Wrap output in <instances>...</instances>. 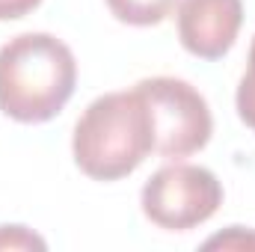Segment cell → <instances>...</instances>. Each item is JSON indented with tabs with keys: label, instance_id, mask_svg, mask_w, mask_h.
<instances>
[{
	"label": "cell",
	"instance_id": "6",
	"mask_svg": "<svg viewBox=\"0 0 255 252\" xmlns=\"http://www.w3.org/2000/svg\"><path fill=\"white\" fill-rule=\"evenodd\" d=\"M178 0H107L116 21L130 27H157L175 12Z\"/></svg>",
	"mask_w": 255,
	"mask_h": 252
},
{
	"label": "cell",
	"instance_id": "3",
	"mask_svg": "<svg viewBox=\"0 0 255 252\" xmlns=\"http://www.w3.org/2000/svg\"><path fill=\"white\" fill-rule=\"evenodd\" d=\"M136 89L151 110L154 151H160L166 160H181L208 145L214 119L199 89L178 77H145L136 83Z\"/></svg>",
	"mask_w": 255,
	"mask_h": 252
},
{
	"label": "cell",
	"instance_id": "4",
	"mask_svg": "<svg viewBox=\"0 0 255 252\" xmlns=\"http://www.w3.org/2000/svg\"><path fill=\"white\" fill-rule=\"evenodd\" d=\"M220 205L223 184L205 166H163L142 187V214L166 232H187L208 223Z\"/></svg>",
	"mask_w": 255,
	"mask_h": 252
},
{
	"label": "cell",
	"instance_id": "2",
	"mask_svg": "<svg viewBox=\"0 0 255 252\" xmlns=\"http://www.w3.org/2000/svg\"><path fill=\"white\" fill-rule=\"evenodd\" d=\"M77 86L71 48L51 33H21L0 48V110L24 125L54 119Z\"/></svg>",
	"mask_w": 255,
	"mask_h": 252
},
{
	"label": "cell",
	"instance_id": "7",
	"mask_svg": "<svg viewBox=\"0 0 255 252\" xmlns=\"http://www.w3.org/2000/svg\"><path fill=\"white\" fill-rule=\"evenodd\" d=\"M235 104H238V116L244 119V125L255 133V39L250 45V65H247V74L241 77Z\"/></svg>",
	"mask_w": 255,
	"mask_h": 252
},
{
	"label": "cell",
	"instance_id": "5",
	"mask_svg": "<svg viewBox=\"0 0 255 252\" xmlns=\"http://www.w3.org/2000/svg\"><path fill=\"white\" fill-rule=\"evenodd\" d=\"M244 24L241 0H181L178 39L199 60H223Z\"/></svg>",
	"mask_w": 255,
	"mask_h": 252
},
{
	"label": "cell",
	"instance_id": "8",
	"mask_svg": "<svg viewBox=\"0 0 255 252\" xmlns=\"http://www.w3.org/2000/svg\"><path fill=\"white\" fill-rule=\"evenodd\" d=\"M48 244L24 226H0V250H45Z\"/></svg>",
	"mask_w": 255,
	"mask_h": 252
},
{
	"label": "cell",
	"instance_id": "1",
	"mask_svg": "<svg viewBox=\"0 0 255 252\" xmlns=\"http://www.w3.org/2000/svg\"><path fill=\"white\" fill-rule=\"evenodd\" d=\"M74 163L92 181H119L154 151V122L142 92H107L74 125Z\"/></svg>",
	"mask_w": 255,
	"mask_h": 252
},
{
	"label": "cell",
	"instance_id": "9",
	"mask_svg": "<svg viewBox=\"0 0 255 252\" xmlns=\"http://www.w3.org/2000/svg\"><path fill=\"white\" fill-rule=\"evenodd\" d=\"M39 3L42 0H0V21H18L39 9Z\"/></svg>",
	"mask_w": 255,
	"mask_h": 252
},
{
	"label": "cell",
	"instance_id": "10",
	"mask_svg": "<svg viewBox=\"0 0 255 252\" xmlns=\"http://www.w3.org/2000/svg\"><path fill=\"white\" fill-rule=\"evenodd\" d=\"M205 247H208V250H211V247H255V235H244L241 226H232L229 235H217V238H211Z\"/></svg>",
	"mask_w": 255,
	"mask_h": 252
}]
</instances>
